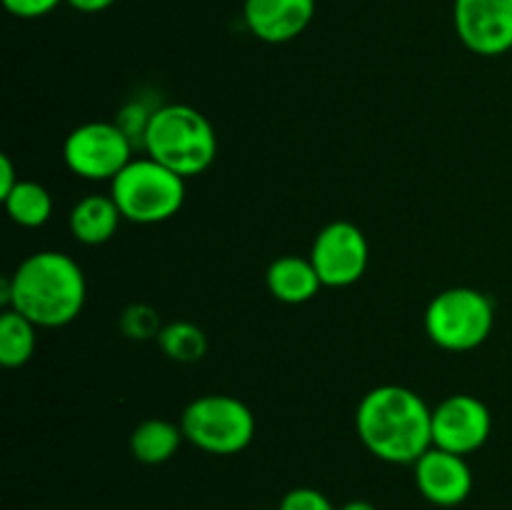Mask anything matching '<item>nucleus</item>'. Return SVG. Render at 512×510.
Segmentation results:
<instances>
[{
    "label": "nucleus",
    "mask_w": 512,
    "mask_h": 510,
    "mask_svg": "<svg viewBox=\"0 0 512 510\" xmlns=\"http://www.w3.org/2000/svg\"><path fill=\"white\" fill-rule=\"evenodd\" d=\"M188 443L210 455H235L255 438V415L233 395H200L180 415Z\"/></svg>",
    "instance_id": "6"
},
{
    "label": "nucleus",
    "mask_w": 512,
    "mask_h": 510,
    "mask_svg": "<svg viewBox=\"0 0 512 510\" xmlns=\"http://www.w3.org/2000/svg\"><path fill=\"white\" fill-rule=\"evenodd\" d=\"M18 183H20V178H18V173H15L13 160H10V155L3 153L0 155V200H3L5 195H8Z\"/></svg>",
    "instance_id": "23"
},
{
    "label": "nucleus",
    "mask_w": 512,
    "mask_h": 510,
    "mask_svg": "<svg viewBox=\"0 0 512 510\" xmlns=\"http://www.w3.org/2000/svg\"><path fill=\"white\" fill-rule=\"evenodd\" d=\"M493 430L488 405L468 393H455L433 408V445L455 455L483 448Z\"/></svg>",
    "instance_id": "9"
},
{
    "label": "nucleus",
    "mask_w": 512,
    "mask_h": 510,
    "mask_svg": "<svg viewBox=\"0 0 512 510\" xmlns=\"http://www.w3.org/2000/svg\"><path fill=\"white\" fill-rule=\"evenodd\" d=\"M120 330L130 340H150L158 338L160 330H163V323H160V315L153 305L133 303L120 315Z\"/></svg>",
    "instance_id": "19"
},
{
    "label": "nucleus",
    "mask_w": 512,
    "mask_h": 510,
    "mask_svg": "<svg viewBox=\"0 0 512 510\" xmlns=\"http://www.w3.org/2000/svg\"><path fill=\"white\" fill-rule=\"evenodd\" d=\"M415 485L425 500L440 508L460 505L473 490V470L465 463V455L448 453L443 448H430L415 460Z\"/></svg>",
    "instance_id": "11"
},
{
    "label": "nucleus",
    "mask_w": 512,
    "mask_h": 510,
    "mask_svg": "<svg viewBox=\"0 0 512 510\" xmlns=\"http://www.w3.org/2000/svg\"><path fill=\"white\" fill-rule=\"evenodd\" d=\"M38 325L20 315L18 310L5 308L0 315V363L3 368H23L35 355Z\"/></svg>",
    "instance_id": "16"
},
{
    "label": "nucleus",
    "mask_w": 512,
    "mask_h": 510,
    "mask_svg": "<svg viewBox=\"0 0 512 510\" xmlns=\"http://www.w3.org/2000/svg\"><path fill=\"white\" fill-rule=\"evenodd\" d=\"M453 20L460 43L475 55L512 50V0H455Z\"/></svg>",
    "instance_id": "10"
},
{
    "label": "nucleus",
    "mask_w": 512,
    "mask_h": 510,
    "mask_svg": "<svg viewBox=\"0 0 512 510\" xmlns=\"http://www.w3.org/2000/svg\"><path fill=\"white\" fill-rule=\"evenodd\" d=\"M153 110L145 108L143 103H128L118 113V120H115V123H118L120 128L125 130V135L133 140L135 148H143L145 130H148V123H150V115H153Z\"/></svg>",
    "instance_id": "20"
},
{
    "label": "nucleus",
    "mask_w": 512,
    "mask_h": 510,
    "mask_svg": "<svg viewBox=\"0 0 512 510\" xmlns=\"http://www.w3.org/2000/svg\"><path fill=\"white\" fill-rule=\"evenodd\" d=\"M155 340H158L160 350L175 363H198L208 353V335L203 333V328L188 323V320H175V323L163 325Z\"/></svg>",
    "instance_id": "18"
},
{
    "label": "nucleus",
    "mask_w": 512,
    "mask_h": 510,
    "mask_svg": "<svg viewBox=\"0 0 512 510\" xmlns=\"http://www.w3.org/2000/svg\"><path fill=\"white\" fill-rule=\"evenodd\" d=\"M265 283L275 300L288 305L308 303L323 288L315 265L310 263V258L300 255H280L278 260H273L265 273Z\"/></svg>",
    "instance_id": "13"
},
{
    "label": "nucleus",
    "mask_w": 512,
    "mask_h": 510,
    "mask_svg": "<svg viewBox=\"0 0 512 510\" xmlns=\"http://www.w3.org/2000/svg\"><path fill=\"white\" fill-rule=\"evenodd\" d=\"M355 430L375 458L415 465L433 448V410L405 385H378L358 403Z\"/></svg>",
    "instance_id": "1"
},
{
    "label": "nucleus",
    "mask_w": 512,
    "mask_h": 510,
    "mask_svg": "<svg viewBox=\"0 0 512 510\" xmlns=\"http://www.w3.org/2000/svg\"><path fill=\"white\" fill-rule=\"evenodd\" d=\"M338 510H378L373 503H368V500H350V503H345L343 508Z\"/></svg>",
    "instance_id": "25"
},
{
    "label": "nucleus",
    "mask_w": 512,
    "mask_h": 510,
    "mask_svg": "<svg viewBox=\"0 0 512 510\" xmlns=\"http://www.w3.org/2000/svg\"><path fill=\"white\" fill-rule=\"evenodd\" d=\"M183 440L185 435L180 425L163 418H150L143 420L130 435V453L145 465H160L178 453Z\"/></svg>",
    "instance_id": "15"
},
{
    "label": "nucleus",
    "mask_w": 512,
    "mask_h": 510,
    "mask_svg": "<svg viewBox=\"0 0 512 510\" xmlns=\"http://www.w3.org/2000/svg\"><path fill=\"white\" fill-rule=\"evenodd\" d=\"M370 245L363 230L350 220H333L313 240L310 263L325 288H348L368 270Z\"/></svg>",
    "instance_id": "8"
},
{
    "label": "nucleus",
    "mask_w": 512,
    "mask_h": 510,
    "mask_svg": "<svg viewBox=\"0 0 512 510\" xmlns=\"http://www.w3.org/2000/svg\"><path fill=\"white\" fill-rule=\"evenodd\" d=\"M68 3L80 13H100V10L110 8L115 0H68Z\"/></svg>",
    "instance_id": "24"
},
{
    "label": "nucleus",
    "mask_w": 512,
    "mask_h": 510,
    "mask_svg": "<svg viewBox=\"0 0 512 510\" xmlns=\"http://www.w3.org/2000/svg\"><path fill=\"white\" fill-rule=\"evenodd\" d=\"M110 195L123 220L138 225L165 223L185 203V178L153 158H133L113 180Z\"/></svg>",
    "instance_id": "4"
},
{
    "label": "nucleus",
    "mask_w": 512,
    "mask_h": 510,
    "mask_svg": "<svg viewBox=\"0 0 512 510\" xmlns=\"http://www.w3.org/2000/svg\"><path fill=\"white\" fill-rule=\"evenodd\" d=\"M278 510H338L328 500V495H323L315 488H293L283 500H280Z\"/></svg>",
    "instance_id": "21"
},
{
    "label": "nucleus",
    "mask_w": 512,
    "mask_h": 510,
    "mask_svg": "<svg viewBox=\"0 0 512 510\" xmlns=\"http://www.w3.org/2000/svg\"><path fill=\"white\" fill-rule=\"evenodd\" d=\"M495 303L478 288H448L425 308V333L438 348L468 353L480 348L493 333Z\"/></svg>",
    "instance_id": "5"
},
{
    "label": "nucleus",
    "mask_w": 512,
    "mask_h": 510,
    "mask_svg": "<svg viewBox=\"0 0 512 510\" xmlns=\"http://www.w3.org/2000/svg\"><path fill=\"white\" fill-rule=\"evenodd\" d=\"M123 220L120 208L115 205L113 195H88L78 200L70 210V233L83 245H103L118 233V225Z\"/></svg>",
    "instance_id": "14"
},
{
    "label": "nucleus",
    "mask_w": 512,
    "mask_h": 510,
    "mask_svg": "<svg viewBox=\"0 0 512 510\" xmlns=\"http://www.w3.org/2000/svg\"><path fill=\"white\" fill-rule=\"evenodd\" d=\"M3 205L10 220L23 228H40L53 215V198H50L48 188L35 180L20 178V183L3 198Z\"/></svg>",
    "instance_id": "17"
},
{
    "label": "nucleus",
    "mask_w": 512,
    "mask_h": 510,
    "mask_svg": "<svg viewBox=\"0 0 512 510\" xmlns=\"http://www.w3.org/2000/svg\"><path fill=\"white\" fill-rule=\"evenodd\" d=\"M133 140L118 123L90 120L68 133L63 160L73 175L83 180H113L133 160Z\"/></svg>",
    "instance_id": "7"
},
{
    "label": "nucleus",
    "mask_w": 512,
    "mask_h": 510,
    "mask_svg": "<svg viewBox=\"0 0 512 510\" xmlns=\"http://www.w3.org/2000/svg\"><path fill=\"white\" fill-rule=\"evenodd\" d=\"M143 150L148 158L158 160L173 173L195 178L215 163L218 135L200 110L183 103H168L150 115Z\"/></svg>",
    "instance_id": "3"
},
{
    "label": "nucleus",
    "mask_w": 512,
    "mask_h": 510,
    "mask_svg": "<svg viewBox=\"0 0 512 510\" xmlns=\"http://www.w3.org/2000/svg\"><path fill=\"white\" fill-rule=\"evenodd\" d=\"M85 298L88 285L83 268L60 250H40L3 280L0 300L38 328H63L83 313Z\"/></svg>",
    "instance_id": "2"
},
{
    "label": "nucleus",
    "mask_w": 512,
    "mask_h": 510,
    "mask_svg": "<svg viewBox=\"0 0 512 510\" xmlns=\"http://www.w3.org/2000/svg\"><path fill=\"white\" fill-rule=\"evenodd\" d=\"M5 10L18 18H40V15H48L55 5H60V0H3Z\"/></svg>",
    "instance_id": "22"
},
{
    "label": "nucleus",
    "mask_w": 512,
    "mask_h": 510,
    "mask_svg": "<svg viewBox=\"0 0 512 510\" xmlns=\"http://www.w3.org/2000/svg\"><path fill=\"white\" fill-rule=\"evenodd\" d=\"M245 25L265 43H288L310 25L315 0H245Z\"/></svg>",
    "instance_id": "12"
}]
</instances>
